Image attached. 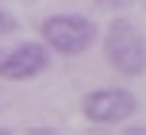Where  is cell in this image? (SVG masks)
Wrapping results in <instances>:
<instances>
[{
	"instance_id": "obj_1",
	"label": "cell",
	"mask_w": 146,
	"mask_h": 135,
	"mask_svg": "<svg viewBox=\"0 0 146 135\" xmlns=\"http://www.w3.org/2000/svg\"><path fill=\"white\" fill-rule=\"evenodd\" d=\"M104 58L123 77L146 74V35L131 19H111V27L104 31Z\"/></svg>"
},
{
	"instance_id": "obj_2",
	"label": "cell",
	"mask_w": 146,
	"mask_h": 135,
	"mask_svg": "<svg viewBox=\"0 0 146 135\" xmlns=\"http://www.w3.org/2000/svg\"><path fill=\"white\" fill-rule=\"evenodd\" d=\"M38 35L50 43V50H58V54H85L88 46L96 43V23L92 19H85V15H50V19H42V31Z\"/></svg>"
},
{
	"instance_id": "obj_3",
	"label": "cell",
	"mask_w": 146,
	"mask_h": 135,
	"mask_svg": "<svg viewBox=\"0 0 146 135\" xmlns=\"http://www.w3.org/2000/svg\"><path fill=\"white\" fill-rule=\"evenodd\" d=\"M135 108H139V100L131 89L104 85V89H92L85 97V120L88 124H123L135 116Z\"/></svg>"
},
{
	"instance_id": "obj_4",
	"label": "cell",
	"mask_w": 146,
	"mask_h": 135,
	"mask_svg": "<svg viewBox=\"0 0 146 135\" xmlns=\"http://www.w3.org/2000/svg\"><path fill=\"white\" fill-rule=\"evenodd\" d=\"M50 66V43H23L15 46L12 54H4L0 58V77L4 81H31V77H38L42 70Z\"/></svg>"
},
{
	"instance_id": "obj_5",
	"label": "cell",
	"mask_w": 146,
	"mask_h": 135,
	"mask_svg": "<svg viewBox=\"0 0 146 135\" xmlns=\"http://www.w3.org/2000/svg\"><path fill=\"white\" fill-rule=\"evenodd\" d=\"M96 8H111V12H119V8H127V4H146V0H92Z\"/></svg>"
},
{
	"instance_id": "obj_6",
	"label": "cell",
	"mask_w": 146,
	"mask_h": 135,
	"mask_svg": "<svg viewBox=\"0 0 146 135\" xmlns=\"http://www.w3.org/2000/svg\"><path fill=\"white\" fill-rule=\"evenodd\" d=\"M12 27H15V19H12L8 12H0V31H12Z\"/></svg>"
}]
</instances>
